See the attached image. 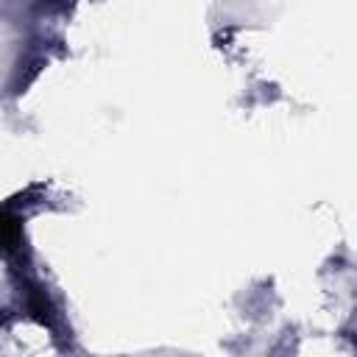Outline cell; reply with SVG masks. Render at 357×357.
Masks as SVG:
<instances>
[{
	"label": "cell",
	"mask_w": 357,
	"mask_h": 357,
	"mask_svg": "<svg viewBox=\"0 0 357 357\" xmlns=\"http://www.w3.org/2000/svg\"><path fill=\"white\" fill-rule=\"evenodd\" d=\"M22 243V226L20 218L0 209V251H17Z\"/></svg>",
	"instance_id": "obj_1"
}]
</instances>
